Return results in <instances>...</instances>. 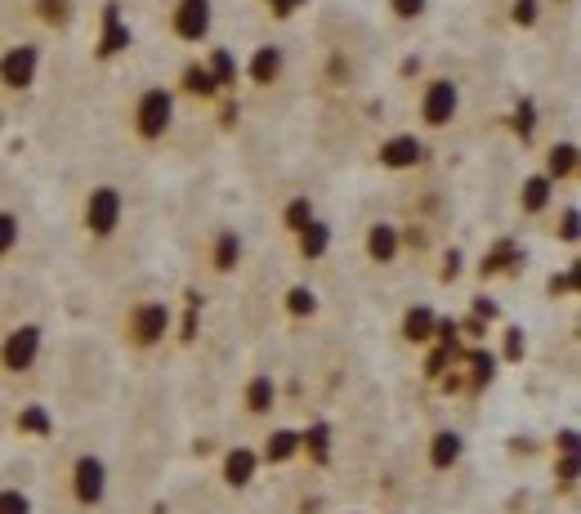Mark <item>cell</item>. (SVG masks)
Instances as JSON below:
<instances>
[{
	"instance_id": "1",
	"label": "cell",
	"mask_w": 581,
	"mask_h": 514,
	"mask_svg": "<svg viewBox=\"0 0 581 514\" xmlns=\"http://www.w3.org/2000/svg\"><path fill=\"white\" fill-rule=\"evenodd\" d=\"M170 121H175V99H170V90L148 85L135 99V108H130V130H135L144 144H157V139L170 135Z\"/></svg>"
},
{
	"instance_id": "2",
	"label": "cell",
	"mask_w": 581,
	"mask_h": 514,
	"mask_svg": "<svg viewBox=\"0 0 581 514\" xmlns=\"http://www.w3.org/2000/svg\"><path fill=\"white\" fill-rule=\"evenodd\" d=\"M121 215H126V197H121V188L99 184V188L85 193L81 220H85V233H90L94 242H108V237L121 228Z\"/></svg>"
},
{
	"instance_id": "3",
	"label": "cell",
	"mask_w": 581,
	"mask_h": 514,
	"mask_svg": "<svg viewBox=\"0 0 581 514\" xmlns=\"http://www.w3.org/2000/svg\"><path fill=\"white\" fill-rule=\"evenodd\" d=\"M68 488H72L76 510H99V506H103V497H108V465H103L94 452L76 456V461H72V479H68Z\"/></svg>"
},
{
	"instance_id": "4",
	"label": "cell",
	"mask_w": 581,
	"mask_h": 514,
	"mask_svg": "<svg viewBox=\"0 0 581 514\" xmlns=\"http://www.w3.org/2000/svg\"><path fill=\"white\" fill-rule=\"evenodd\" d=\"M456 108H461V85L438 76L421 90V121L430 130H443L447 121H456Z\"/></svg>"
},
{
	"instance_id": "5",
	"label": "cell",
	"mask_w": 581,
	"mask_h": 514,
	"mask_svg": "<svg viewBox=\"0 0 581 514\" xmlns=\"http://www.w3.org/2000/svg\"><path fill=\"white\" fill-rule=\"evenodd\" d=\"M36 358H41V327H14L5 331V340H0V367L5 371H32Z\"/></svg>"
},
{
	"instance_id": "6",
	"label": "cell",
	"mask_w": 581,
	"mask_h": 514,
	"mask_svg": "<svg viewBox=\"0 0 581 514\" xmlns=\"http://www.w3.org/2000/svg\"><path fill=\"white\" fill-rule=\"evenodd\" d=\"M166 327H170L166 304L148 300V304H139V309L130 313V322H126V340H135L139 349H148V345H157V340L166 336Z\"/></svg>"
},
{
	"instance_id": "7",
	"label": "cell",
	"mask_w": 581,
	"mask_h": 514,
	"mask_svg": "<svg viewBox=\"0 0 581 514\" xmlns=\"http://www.w3.org/2000/svg\"><path fill=\"white\" fill-rule=\"evenodd\" d=\"M36 68H41L36 45H9L5 59H0V85L5 90H27L36 81Z\"/></svg>"
},
{
	"instance_id": "8",
	"label": "cell",
	"mask_w": 581,
	"mask_h": 514,
	"mask_svg": "<svg viewBox=\"0 0 581 514\" xmlns=\"http://www.w3.org/2000/svg\"><path fill=\"white\" fill-rule=\"evenodd\" d=\"M170 27H175L179 41H202L211 32V0H179Z\"/></svg>"
},
{
	"instance_id": "9",
	"label": "cell",
	"mask_w": 581,
	"mask_h": 514,
	"mask_svg": "<svg viewBox=\"0 0 581 514\" xmlns=\"http://www.w3.org/2000/svg\"><path fill=\"white\" fill-rule=\"evenodd\" d=\"M367 251L376 255V260H394V251H398L394 224H376V228H371V237H367Z\"/></svg>"
},
{
	"instance_id": "10",
	"label": "cell",
	"mask_w": 581,
	"mask_h": 514,
	"mask_svg": "<svg viewBox=\"0 0 581 514\" xmlns=\"http://www.w3.org/2000/svg\"><path fill=\"white\" fill-rule=\"evenodd\" d=\"M18 242H23V224H18V215L0 211V260H9V255L18 251Z\"/></svg>"
},
{
	"instance_id": "11",
	"label": "cell",
	"mask_w": 581,
	"mask_h": 514,
	"mask_svg": "<svg viewBox=\"0 0 581 514\" xmlns=\"http://www.w3.org/2000/svg\"><path fill=\"white\" fill-rule=\"evenodd\" d=\"M237 260H242V237H237V233H219V242H215V269L228 273Z\"/></svg>"
},
{
	"instance_id": "12",
	"label": "cell",
	"mask_w": 581,
	"mask_h": 514,
	"mask_svg": "<svg viewBox=\"0 0 581 514\" xmlns=\"http://www.w3.org/2000/svg\"><path fill=\"white\" fill-rule=\"evenodd\" d=\"M246 407H251L255 416L269 412V407H273V380H269V376H260V380L251 385V394H246Z\"/></svg>"
},
{
	"instance_id": "13",
	"label": "cell",
	"mask_w": 581,
	"mask_h": 514,
	"mask_svg": "<svg viewBox=\"0 0 581 514\" xmlns=\"http://www.w3.org/2000/svg\"><path fill=\"white\" fill-rule=\"evenodd\" d=\"M416 157H421V144H416V139H398V144L385 148L389 166H407V161H416Z\"/></svg>"
},
{
	"instance_id": "14",
	"label": "cell",
	"mask_w": 581,
	"mask_h": 514,
	"mask_svg": "<svg viewBox=\"0 0 581 514\" xmlns=\"http://www.w3.org/2000/svg\"><path fill=\"white\" fill-rule=\"evenodd\" d=\"M282 72V54L278 50H260V59H255V81H269V76Z\"/></svg>"
},
{
	"instance_id": "15",
	"label": "cell",
	"mask_w": 581,
	"mask_h": 514,
	"mask_svg": "<svg viewBox=\"0 0 581 514\" xmlns=\"http://www.w3.org/2000/svg\"><path fill=\"white\" fill-rule=\"evenodd\" d=\"M0 514H32V506H27L23 492L5 488V492H0Z\"/></svg>"
},
{
	"instance_id": "16",
	"label": "cell",
	"mask_w": 581,
	"mask_h": 514,
	"mask_svg": "<svg viewBox=\"0 0 581 514\" xmlns=\"http://www.w3.org/2000/svg\"><path fill=\"white\" fill-rule=\"evenodd\" d=\"M425 0H398V18H416Z\"/></svg>"
}]
</instances>
